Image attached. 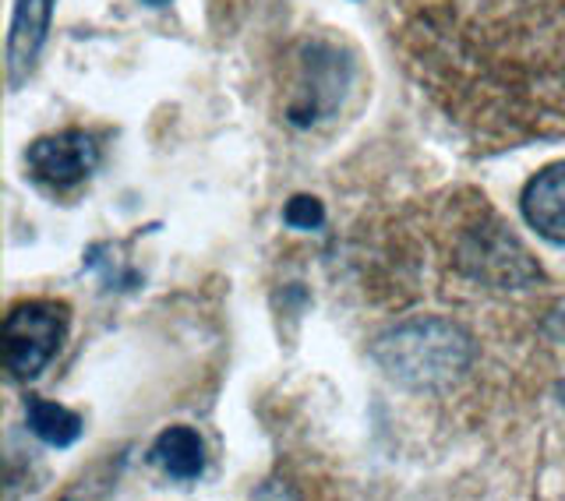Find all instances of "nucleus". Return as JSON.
Wrapping results in <instances>:
<instances>
[{
    "label": "nucleus",
    "instance_id": "1",
    "mask_svg": "<svg viewBox=\"0 0 565 501\" xmlns=\"http://www.w3.org/2000/svg\"><path fill=\"white\" fill-rule=\"evenodd\" d=\"M371 356L406 388H446L473 364V339L446 318H417L375 339Z\"/></svg>",
    "mask_w": 565,
    "mask_h": 501
},
{
    "label": "nucleus",
    "instance_id": "2",
    "mask_svg": "<svg viewBox=\"0 0 565 501\" xmlns=\"http://www.w3.org/2000/svg\"><path fill=\"white\" fill-rule=\"evenodd\" d=\"M67 303L22 300L4 318V364L18 382H32L67 335Z\"/></svg>",
    "mask_w": 565,
    "mask_h": 501
},
{
    "label": "nucleus",
    "instance_id": "3",
    "mask_svg": "<svg viewBox=\"0 0 565 501\" xmlns=\"http://www.w3.org/2000/svg\"><path fill=\"white\" fill-rule=\"evenodd\" d=\"M29 170L40 184L50 188H75L85 177H93V170L99 167V146L88 131H57L46 138H35L29 152Z\"/></svg>",
    "mask_w": 565,
    "mask_h": 501
},
{
    "label": "nucleus",
    "instance_id": "4",
    "mask_svg": "<svg viewBox=\"0 0 565 501\" xmlns=\"http://www.w3.org/2000/svg\"><path fill=\"white\" fill-rule=\"evenodd\" d=\"M350 82V64L340 57V50L329 43H311L305 57V88L290 103V124L311 128L322 117H329L343 99V88Z\"/></svg>",
    "mask_w": 565,
    "mask_h": 501
},
{
    "label": "nucleus",
    "instance_id": "5",
    "mask_svg": "<svg viewBox=\"0 0 565 501\" xmlns=\"http://www.w3.org/2000/svg\"><path fill=\"white\" fill-rule=\"evenodd\" d=\"M53 18V0H18L11 18V40H8V78L18 88L40 61L46 32Z\"/></svg>",
    "mask_w": 565,
    "mask_h": 501
},
{
    "label": "nucleus",
    "instance_id": "6",
    "mask_svg": "<svg viewBox=\"0 0 565 501\" xmlns=\"http://www.w3.org/2000/svg\"><path fill=\"white\" fill-rule=\"evenodd\" d=\"M523 216L544 241L565 244V163L544 167L523 188Z\"/></svg>",
    "mask_w": 565,
    "mask_h": 501
},
{
    "label": "nucleus",
    "instance_id": "7",
    "mask_svg": "<svg viewBox=\"0 0 565 501\" xmlns=\"http://www.w3.org/2000/svg\"><path fill=\"white\" fill-rule=\"evenodd\" d=\"M152 462L173 480H199L205 473V445L194 427H167L152 445Z\"/></svg>",
    "mask_w": 565,
    "mask_h": 501
},
{
    "label": "nucleus",
    "instance_id": "8",
    "mask_svg": "<svg viewBox=\"0 0 565 501\" xmlns=\"http://www.w3.org/2000/svg\"><path fill=\"white\" fill-rule=\"evenodd\" d=\"M25 424L35 438L50 445V449H67V445H75L82 438V417L75 409L40 399V396H32L25 403Z\"/></svg>",
    "mask_w": 565,
    "mask_h": 501
},
{
    "label": "nucleus",
    "instance_id": "9",
    "mask_svg": "<svg viewBox=\"0 0 565 501\" xmlns=\"http://www.w3.org/2000/svg\"><path fill=\"white\" fill-rule=\"evenodd\" d=\"M282 223L290 230H318L326 223V205L311 199V194H294L287 209H282Z\"/></svg>",
    "mask_w": 565,
    "mask_h": 501
},
{
    "label": "nucleus",
    "instance_id": "10",
    "mask_svg": "<svg viewBox=\"0 0 565 501\" xmlns=\"http://www.w3.org/2000/svg\"><path fill=\"white\" fill-rule=\"evenodd\" d=\"M541 329H544V335H547V339H555V343H565V311L547 315Z\"/></svg>",
    "mask_w": 565,
    "mask_h": 501
},
{
    "label": "nucleus",
    "instance_id": "11",
    "mask_svg": "<svg viewBox=\"0 0 565 501\" xmlns=\"http://www.w3.org/2000/svg\"><path fill=\"white\" fill-rule=\"evenodd\" d=\"M149 8H163V4H170V0H146Z\"/></svg>",
    "mask_w": 565,
    "mask_h": 501
}]
</instances>
